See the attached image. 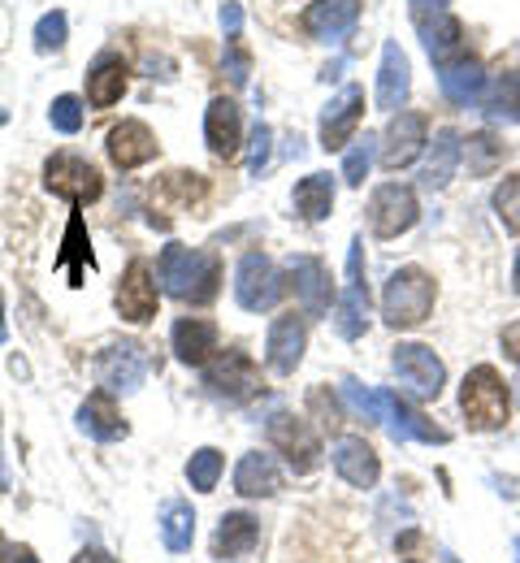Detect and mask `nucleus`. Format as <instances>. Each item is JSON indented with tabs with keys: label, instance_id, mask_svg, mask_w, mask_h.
Returning <instances> with one entry per match:
<instances>
[{
	"label": "nucleus",
	"instance_id": "obj_1",
	"mask_svg": "<svg viewBox=\"0 0 520 563\" xmlns=\"http://www.w3.org/2000/svg\"><path fill=\"white\" fill-rule=\"evenodd\" d=\"M156 278L165 286V295H174L182 303H209L218 295V282H222V261L213 252L169 243L156 261Z\"/></svg>",
	"mask_w": 520,
	"mask_h": 563
},
{
	"label": "nucleus",
	"instance_id": "obj_2",
	"mask_svg": "<svg viewBox=\"0 0 520 563\" xmlns=\"http://www.w3.org/2000/svg\"><path fill=\"white\" fill-rule=\"evenodd\" d=\"M434 299H439L434 278L425 269L408 265V269L390 274L386 290H381V321L390 330H412V325H421L434 312Z\"/></svg>",
	"mask_w": 520,
	"mask_h": 563
},
{
	"label": "nucleus",
	"instance_id": "obj_3",
	"mask_svg": "<svg viewBox=\"0 0 520 563\" xmlns=\"http://www.w3.org/2000/svg\"><path fill=\"white\" fill-rule=\"evenodd\" d=\"M460 408H464L468 424L482 429V433L504 429V421H508V382L499 377L495 364H477V368L464 377V386H460Z\"/></svg>",
	"mask_w": 520,
	"mask_h": 563
},
{
	"label": "nucleus",
	"instance_id": "obj_4",
	"mask_svg": "<svg viewBox=\"0 0 520 563\" xmlns=\"http://www.w3.org/2000/svg\"><path fill=\"white\" fill-rule=\"evenodd\" d=\"M44 187H48L53 196L70 200L75 209L96 205V200L104 196V178H100V169H96L91 161L75 156V152H53V156H48V165H44Z\"/></svg>",
	"mask_w": 520,
	"mask_h": 563
},
{
	"label": "nucleus",
	"instance_id": "obj_5",
	"mask_svg": "<svg viewBox=\"0 0 520 563\" xmlns=\"http://www.w3.org/2000/svg\"><path fill=\"white\" fill-rule=\"evenodd\" d=\"M204 390L213 399H225V404H247V399L261 395V368L252 364L247 352L230 347L204 368Z\"/></svg>",
	"mask_w": 520,
	"mask_h": 563
},
{
	"label": "nucleus",
	"instance_id": "obj_6",
	"mask_svg": "<svg viewBox=\"0 0 520 563\" xmlns=\"http://www.w3.org/2000/svg\"><path fill=\"white\" fill-rule=\"evenodd\" d=\"M390 368H395L399 386H403L412 399H439V395H443L446 368L430 347H421V343H399V347L390 352Z\"/></svg>",
	"mask_w": 520,
	"mask_h": 563
},
{
	"label": "nucleus",
	"instance_id": "obj_7",
	"mask_svg": "<svg viewBox=\"0 0 520 563\" xmlns=\"http://www.w3.org/2000/svg\"><path fill=\"white\" fill-rule=\"evenodd\" d=\"M234 299L243 312H269L278 299H283V278H278V265L265 256V252H247L239 261V274H234Z\"/></svg>",
	"mask_w": 520,
	"mask_h": 563
},
{
	"label": "nucleus",
	"instance_id": "obj_8",
	"mask_svg": "<svg viewBox=\"0 0 520 563\" xmlns=\"http://www.w3.org/2000/svg\"><path fill=\"white\" fill-rule=\"evenodd\" d=\"M421 217V205H417V191L403 187V183H386L377 187L369 200V230L373 239H399L417 225Z\"/></svg>",
	"mask_w": 520,
	"mask_h": 563
},
{
	"label": "nucleus",
	"instance_id": "obj_9",
	"mask_svg": "<svg viewBox=\"0 0 520 563\" xmlns=\"http://www.w3.org/2000/svg\"><path fill=\"white\" fill-rule=\"evenodd\" d=\"M148 377V347L144 343H113L96 360V382L109 395H135Z\"/></svg>",
	"mask_w": 520,
	"mask_h": 563
},
{
	"label": "nucleus",
	"instance_id": "obj_10",
	"mask_svg": "<svg viewBox=\"0 0 520 563\" xmlns=\"http://www.w3.org/2000/svg\"><path fill=\"white\" fill-rule=\"evenodd\" d=\"M269 442H274L278 455H287V464H291L296 473L321 468V438H317V429L303 421V417L274 412V417H269Z\"/></svg>",
	"mask_w": 520,
	"mask_h": 563
},
{
	"label": "nucleus",
	"instance_id": "obj_11",
	"mask_svg": "<svg viewBox=\"0 0 520 563\" xmlns=\"http://www.w3.org/2000/svg\"><path fill=\"white\" fill-rule=\"evenodd\" d=\"M377 421L390 429L395 442H439V446L451 442V433H446L443 424H434L425 412H417L412 404H403L390 390H377Z\"/></svg>",
	"mask_w": 520,
	"mask_h": 563
},
{
	"label": "nucleus",
	"instance_id": "obj_12",
	"mask_svg": "<svg viewBox=\"0 0 520 563\" xmlns=\"http://www.w3.org/2000/svg\"><path fill=\"white\" fill-rule=\"evenodd\" d=\"M122 321L131 325H148L156 317V303H161V290H156V278H152V265L148 261H131L126 274L118 282V295H113Z\"/></svg>",
	"mask_w": 520,
	"mask_h": 563
},
{
	"label": "nucleus",
	"instance_id": "obj_13",
	"mask_svg": "<svg viewBox=\"0 0 520 563\" xmlns=\"http://www.w3.org/2000/svg\"><path fill=\"white\" fill-rule=\"evenodd\" d=\"M425 113H395L390 118V126H386V135H381V147H377V156H381V165L395 174V169H408L417 156H421V147H425Z\"/></svg>",
	"mask_w": 520,
	"mask_h": 563
},
{
	"label": "nucleus",
	"instance_id": "obj_14",
	"mask_svg": "<svg viewBox=\"0 0 520 563\" xmlns=\"http://www.w3.org/2000/svg\"><path fill=\"white\" fill-rule=\"evenodd\" d=\"M287 269H291V290H296L303 317H325L330 312V299H334L330 269L317 256H291Z\"/></svg>",
	"mask_w": 520,
	"mask_h": 563
},
{
	"label": "nucleus",
	"instance_id": "obj_15",
	"mask_svg": "<svg viewBox=\"0 0 520 563\" xmlns=\"http://www.w3.org/2000/svg\"><path fill=\"white\" fill-rule=\"evenodd\" d=\"M361 118H365V91L361 87H343V96H334L325 104V113H321V147L339 152L343 143L356 135Z\"/></svg>",
	"mask_w": 520,
	"mask_h": 563
},
{
	"label": "nucleus",
	"instance_id": "obj_16",
	"mask_svg": "<svg viewBox=\"0 0 520 563\" xmlns=\"http://www.w3.org/2000/svg\"><path fill=\"white\" fill-rule=\"evenodd\" d=\"M126 78H131L126 57L113 53V48H104V53L91 62V70H87V104H91V109H113V104L126 96Z\"/></svg>",
	"mask_w": 520,
	"mask_h": 563
},
{
	"label": "nucleus",
	"instance_id": "obj_17",
	"mask_svg": "<svg viewBox=\"0 0 520 563\" xmlns=\"http://www.w3.org/2000/svg\"><path fill=\"white\" fill-rule=\"evenodd\" d=\"M330 460H334V473H339L347 486H356V490H373L377 477H381L377 451H373L365 438H339L334 451H330Z\"/></svg>",
	"mask_w": 520,
	"mask_h": 563
},
{
	"label": "nucleus",
	"instance_id": "obj_18",
	"mask_svg": "<svg viewBox=\"0 0 520 563\" xmlns=\"http://www.w3.org/2000/svg\"><path fill=\"white\" fill-rule=\"evenodd\" d=\"M356 22H361V0H317V4H308V13H303L308 35H317V40H325V44L347 40V35L356 31Z\"/></svg>",
	"mask_w": 520,
	"mask_h": 563
},
{
	"label": "nucleus",
	"instance_id": "obj_19",
	"mask_svg": "<svg viewBox=\"0 0 520 563\" xmlns=\"http://www.w3.org/2000/svg\"><path fill=\"white\" fill-rule=\"evenodd\" d=\"M303 343H308V330H303V321H299L296 312L278 317V321L269 325V339H265V360H269V368H274L278 377H291L299 368V360H303Z\"/></svg>",
	"mask_w": 520,
	"mask_h": 563
},
{
	"label": "nucleus",
	"instance_id": "obj_20",
	"mask_svg": "<svg viewBox=\"0 0 520 563\" xmlns=\"http://www.w3.org/2000/svg\"><path fill=\"white\" fill-rule=\"evenodd\" d=\"M109 161L118 165V169H140V165H148L152 156H156V135L148 131V122H140V118H126L122 126H113L109 131Z\"/></svg>",
	"mask_w": 520,
	"mask_h": 563
},
{
	"label": "nucleus",
	"instance_id": "obj_21",
	"mask_svg": "<svg viewBox=\"0 0 520 563\" xmlns=\"http://www.w3.org/2000/svg\"><path fill=\"white\" fill-rule=\"evenodd\" d=\"M204 143L218 161H234L239 156V143H243V122H239V104L218 96L209 109H204Z\"/></svg>",
	"mask_w": 520,
	"mask_h": 563
},
{
	"label": "nucleus",
	"instance_id": "obj_22",
	"mask_svg": "<svg viewBox=\"0 0 520 563\" xmlns=\"http://www.w3.org/2000/svg\"><path fill=\"white\" fill-rule=\"evenodd\" d=\"M169 343H174V355L182 364H209L218 352V325L209 317H178Z\"/></svg>",
	"mask_w": 520,
	"mask_h": 563
},
{
	"label": "nucleus",
	"instance_id": "obj_23",
	"mask_svg": "<svg viewBox=\"0 0 520 563\" xmlns=\"http://www.w3.org/2000/svg\"><path fill=\"white\" fill-rule=\"evenodd\" d=\"M408 87H412V66H408L403 48L390 40L381 48V70H377V109H403Z\"/></svg>",
	"mask_w": 520,
	"mask_h": 563
},
{
	"label": "nucleus",
	"instance_id": "obj_24",
	"mask_svg": "<svg viewBox=\"0 0 520 563\" xmlns=\"http://www.w3.org/2000/svg\"><path fill=\"white\" fill-rule=\"evenodd\" d=\"M78 429H82L87 438H96V442H118V438L131 433V424L122 421V412H118V404H113L109 390L91 395V399L78 408Z\"/></svg>",
	"mask_w": 520,
	"mask_h": 563
},
{
	"label": "nucleus",
	"instance_id": "obj_25",
	"mask_svg": "<svg viewBox=\"0 0 520 563\" xmlns=\"http://www.w3.org/2000/svg\"><path fill=\"white\" fill-rule=\"evenodd\" d=\"M234 490L243 494V498H274V494L283 490V473H278L274 455H265V451L243 455L239 468H234Z\"/></svg>",
	"mask_w": 520,
	"mask_h": 563
},
{
	"label": "nucleus",
	"instance_id": "obj_26",
	"mask_svg": "<svg viewBox=\"0 0 520 563\" xmlns=\"http://www.w3.org/2000/svg\"><path fill=\"white\" fill-rule=\"evenodd\" d=\"M256 542H261V520L247 511H230L213 533V560H239V555L256 551Z\"/></svg>",
	"mask_w": 520,
	"mask_h": 563
},
{
	"label": "nucleus",
	"instance_id": "obj_27",
	"mask_svg": "<svg viewBox=\"0 0 520 563\" xmlns=\"http://www.w3.org/2000/svg\"><path fill=\"white\" fill-rule=\"evenodd\" d=\"M70 286H82L87 282V269H96V256H91V239H87V225H82V217L70 212V225H66V243H62V252H57V261H53Z\"/></svg>",
	"mask_w": 520,
	"mask_h": 563
},
{
	"label": "nucleus",
	"instance_id": "obj_28",
	"mask_svg": "<svg viewBox=\"0 0 520 563\" xmlns=\"http://www.w3.org/2000/svg\"><path fill=\"white\" fill-rule=\"evenodd\" d=\"M334 330L347 343L369 330V286L365 282H347V290L339 295V303H334Z\"/></svg>",
	"mask_w": 520,
	"mask_h": 563
},
{
	"label": "nucleus",
	"instance_id": "obj_29",
	"mask_svg": "<svg viewBox=\"0 0 520 563\" xmlns=\"http://www.w3.org/2000/svg\"><path fill=\"white\" fill-rule=\"evenodd\" d=\"M425 48L443 70L464 62V26H460V18L434 13V22H425Z\"/></svg>",
	"mask_w": 520,
	"mask_h": 563
},
{
	"label": "nucleus",
	"instance_id": "obj_30",
	"mask_svg": "<svg viewBox=\"0 0 520 563\" xmlns=\"http://www.w3.org/2000/svg\"><path fill=\"white\" fill-rule=\"evenodd\" d=\"M156 525H161V542H165V551H174V555L191 551V542H196V511H191V503H182V498L165 503Z\"/></svg>",
	"mask_w": 520,
	"mask_h": 563
},
{
	"label": "nucleus",
	"instance_id": "obj_31",
	"mask_svg": "<svg viewBox=\"0 0 520 563\" xmlns=\"http://www.w3.org/2000/svg\"><path fill=\"white\" fill-rule=\"evenodd\" d=\"M334 209V178L330 174H308L296 183V212L303 221H325Z\"/></svg>",
	"mask_w": 520,
	"mask_h": 563
},
{
	"label": "nucleus",
	"instance_id": "obj_32",
	"mask_svg": "<svg viewBox=\"0 0 520 563\" xmlns=\"http://www.w3.org/2000/svg\"><path fill=\"white\" fill-rule=\"evenodd\" d=\"M439 82H443L446 100H455V104H477L482 96H486V74L477 62H455V66H446L439 74Z\"/></svg>",
	"mask_w": 520,
	"mask_h": 563
},
{
	"label": "nucleus",
	"instance_id": "obj_33",
	"mask_svg": "<svg viewBox=\"0 0 520 563\" xmlns=\"http://www.w3.org/2000/svg\"><path fill=\"white\" fill-rule=\"evenodd\" d=\"M460 156H464L460 135H455V131H439V135H434V147H430V161H425V187H434V191L446 187Z\"/></svg>",
	"mask_w": 520,
	"mask_h": 563
},
{
	"label": "nucleus",
	"instance_id": "obj_34",
	"mask_svg": "<svg viewBox=\"0 0 520 563\" xmlns=\"http://www.w3.org/2000/svg\"><path fill=\"white\" fill-rule=\"evenodd\" d=\"M504 156H508V147L495 140L490 131H477V135H468V143H464V161H468V174L473 178H490L504 165Z\"/></svg>",
	"mask_w": 520,
	"mask_h": 563
},
{
	"label": "nucleus",
	"instance_id": "obj_35",
	"mask_svg": "<svg viewBox=\"0 0 520 563\" xmlns=\"http://www.w3.org/2000/svg\"><path fill=\"white\" fill-rule=\"evenodd\" d=\"M218 477H222V451H218V446H200V451L187 460V482H191V490L209 494L218 486Z\"/></svg>",
	"mask_w": 520,
	"mask_h": 563
},
{
	"label": "nucleus",
	"instance_id": "obj_36",
	"mask_svg": "<svg viewBox=\"0 0 520 563\" xmlns=\"http://www.w3.org/2000/svg\"><path fill=\"white\" fill-rule=\"evenodd\" d=\"M373 152H377V140H373V135L352 143V152L343 156V183H347V187H365L369 165H373Z\"/></svg>",
	"mask_w": 520,
	"mask_h": 563
},
{
	"label": "nucleus",
	"instance_id": "obj_37",
	"mask_svg": "<svg viewBox=\"0 0 520 563\" xmlns=\"http://www.w3.org/2000/svg\"><path fill=\"white\" fill-rule=\"evenodd\" d=\"M482 100L490 104V113H504V118L520 122V74H504V78L495 82V91L482 96Z\"/></svg>",
	"mask_w": 520,
	"mask_h": 563
},
{
	"label": "nucleus",
	"instance_id": "obj_38",
	"mask_svg": "<svg viewBox=\"0 0 520 563\" xmlns=\"http://www.w3.org/2000/svg\"><path fill=\"white\" fill-rule=\"evenodd\" d=\"M495 212H499V221H504L512 234H520V174L504 178V183L495 187Z\"/></svg>",
	"mask_w": 520,
	"mask_h": 563
},
{
	"label": "nucleus",
	"instance_id": "obj_39",
	"mask_svg": "<svg viewBox=\"0 0 520 563\" xmlns=\"http://www.w3.org/2000/svg\"><path fill=\"white\" fill-rule=\"evenodd\" d=\"M66 13L62 9H53V13H44L40 22H35V48L40 53H57L62 44H66Z\"/></svg>",
	"mask_w": 520,
	"mask_h": 563
},
{
	"label": "nucleus",
	"instance_id": "obj_40",
	"mask_svg": "<svg viewBox=\"0 0 520 563\" xmlns=\"http://www.w3.org/2000/svg\"><path fill=\"white\" fill-rule=\"evenodd\" d=\"M48 122H53L62 135H78V131H82V100H78V96H57L53 109H48Z\"/></svg>",
	"mask_w": 520,
	"mask_h": 563
},
{
	"label": "nucleus",
	"instance_id": "obj_41",
	"mask_svg": "<svg viewBox=\"0 0 520 563\" xmlns=\"http://www.w3.org/2000/svg\"><path fill=\"white\" fill-rule=\"evenodd\" d=\"M343 395H347V404L361 412V417H369L377 421V390H365L361 382H352V377H343Z\"/></svg>",
	"mask_w": 520,
	"mask_h": 563
},
{
	"label": "nucleus",
	"instance_id": "obj_42",
	"mask_svg": "<svg viewBox=\"0 0 520 563\" xmlns=\"http://www.w3.org/2000/svg\"><path fill=\"white\" fill-rule=\"evenodd\" d=\"M269 143H274V131L265 122H256V131H252V156H247V169L252 174H261L269 165Z\"/></svg>",
	"mask_w": 520,
	"mask_h": 563
},
{
	"label": "nucleus",
	"instance_id": "obj_43",
	"mask_svg": "<svg viewBox=\"0 0 520 563\" xmlns=\"http://www.w3.org/2000/svg\"><path fill=\"white\" fill-rule=\"evenodd\" d=\"M225 74H230L234 87H243L247 74H252V62H247V53L239 48V40H225Z\"/></svg>",
	"mask_w": 520,
	"mask_h": 563
},
{
	"label": "nucleus",
	"instance_id": "obj_44",
	"mask_svg": "<svg viewBox=\"0 0 520 563\" xmlns=\"http://www.w3.org/2000/svg\"><path fill=\"white\" fill-rule=\"evenodd\" d=\"M308 408H312V412H321V421L330 424V429L339 424V404H334V399L325 395V386H317V390L308 395Z\"/></svg>",
	"mask_w": 520,
	"mask_h": 563
},
{
	"label": "nucleus",
	"instance_id": "obj_45",
	"mask_svg": "<svg viewBox=\"0 0 520 563\" xmlns=\"http://www.w3.org/2000/svg\"><path fill=\"white\" fill-rule=\"evenodd\" d=\"M0 563H40V560H35V551H31V547L9 542V538L0 533Z\"/></svg>",
	"mask_w": 520,
	"mask_h": 563
},
{
	"label": "nucleus",
	"instance_id": "obj_46",
	"mask_svg": "<svg viewBox=\"0 0 520 563\" xmlns=\"http://www.w3.org/2000/svg\"><path fill=\"white\" fill-rule=\"evenodd\" d=\"M222 31H225V40H239V31H243V9H239L234 0L222 4Z\"/></svg>",
	"mask_w": 520,
	"mask_h": 563
},
{
	"label": "nucleus",
	"instance_id": "obj_47",
	"mask_svg": "<svg viewBox=\"0 0 520 563\" xmlns=\"http://www.w3.org/2000/svg\"><path fill=\"white\" fill-rule=\"evenodd\" d=\"M499 343H504V352H508V360H517V364H520V321H512V325H504Z\"/></svg>",
	"mask_w": 520,
	"mask_h": 563
},
{
	"label": "nucleus",
	"instance_id": "obj_48",
	"mask_svg": "<svg viewBox=\"0 0 520 563\" xmlns=\"http://www.w3.org/2000/svg\"><path fill=\"white\" fill-rule=\"evenodd\" d=\"M70 563H118L113 560V555H104V551H96V547H91V551H78L75 560Z\"/></svg>",
	"mask_w": 520,
	"mask_h": 563
},
{
	"label": "nucleus",
	"instance_id": "obj_49",
	"mask_svg": "<svg viewBox=\"0 0 520 563\" xmlns=\"http://www.w3.org/2000/svg\"><path fill=\"white\" fill-rule=\"evenodd\" d=\"M417 4V13H425V9H434V13H443V4L446 0H412Z\"/></svg>",
	"mask_w": 520,
	"mask_h": 563
},
{
	"label": "nucleus",
	"instance_id": "obj_50",
	"mask_svg": "<svg viewBox=\"0 0 520 563\" xmlns=\"http://www.w3.org/2000/svg\"><path fill=\"white\" fill-rule=\"evenodd\" d=\"M0 490H9V468H4V451H0Z\"/></svg>",
	"mask_w": 520,
	"mask_h": 563
},
{
	"label": "nucleus",
	"instance_id": "obj_51",
	"mask_svg": "<svg viewBox=\"0 0 520 563\" xmlns=\"http://www.w3.org/2000/svg\"><path fill=\"white\" fill-rule=\"evenodd\" d=\"M512 286H517V295H520V252H517V269H512Z\"/></svg>",
	"mask_w": 520,
	"mask_h": 563
},
{
	"label": "nucleus",
	"instance_id": "obj_52",
	"mask_svg": "<svg viewBox=\"0 0 520 563\" xmlns=\"http://www.w3.org/2000/svg\"><path fill=\"white\" fill-rule=\"evenodd\" d=\"M0 343H4V295H0Z\"/></svg>",
	"mask_w": 520,
	"mask_h": 563
},
{
	"label": "nucleus",
	"instance_id": "obj_53",
	"mask_svg": "<svg viewBox=\"0 0 520 563\" xmlns=\"http://www.w3.org/2000/svg\"><path fill=\"white\" fill-rule=\"evenodd\" d=\"M517 563H520V538H517Z\"/></svg>",
	"mask_w": 520,
	"mask_h": 563
},
{
	"label": "nucleus",
	"instance_id": "obj_54",
	"mask_svg": "<svg viewBox=\"0 0 520 563\" xmlns=\"http://www.w3.org/2000/svg\"><path fill=\"white\" fill-rule=\"evenodd\" d=\"M517 386H520V382H517Z\"/></svg>",
	"mask_w": 520,
	"mask_h": 563
}]
</instances>
